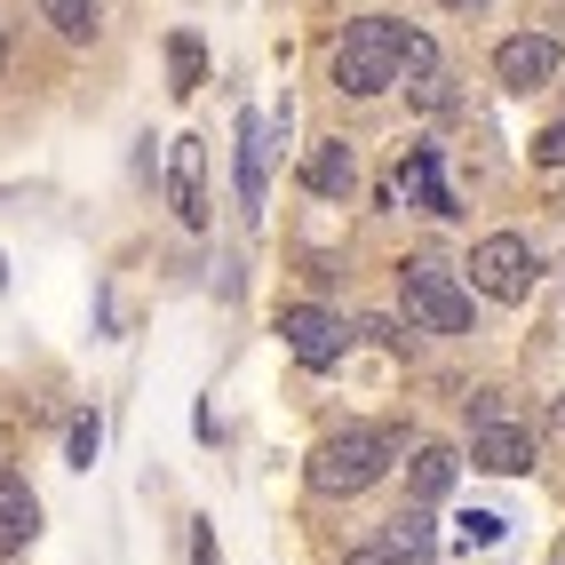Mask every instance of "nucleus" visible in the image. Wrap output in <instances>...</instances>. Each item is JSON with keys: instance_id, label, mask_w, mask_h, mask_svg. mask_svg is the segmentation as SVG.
<instances>
[{"instance_id": "1", "label": "nucleus", "mask_w": 565, "mask_h": 565, "mask_svg": "<svg viewBox=\"0 0 565 565\" xmlns=\"http://www.w3.org/2000/svg\"><path fill=\"white\" fill-rule=\"evenodd\" d=\"M398 455H406V430H391V423L334 430L319 455H311V486H319V494H366V486L383 478Z\"/></svg>"}, {"instance_id": "2", "label": "nucleus", "mask_w": 565, "mask_h": 565, "mask_svg": "<svg viewBox=\"0 0 565 565\" xmlns=\"http://www.w3.org/2000/svg\"><path fill=\"white\" fill-rule=\"evenodd\" d=\"M398 41H406L398 17H359L343 41H334V88L343 96H383L391 72H398Z\"/></svg>"}, {"instance_id": "3", "label": "nucleus", "mask_w": 565, "mask_h": 565, "mask_svg": "<svg viewBox=\"0 0 565 565\" xmlns=\"http://www.w3.org/2000/svg\"><path fill=\"white\" fill-rule=\"evenodd\" d=\"M398 295H406V319L430 327V334H470V287L446 271V263H406L398 271Z\"/></svg>"}, {"instance_id": "4", "label": "nucleus", "mask_w": 565, "mask_h": 565, "mask_svg": "<svg viewBox=\"0 0 565 565\" xmlns=\"http://www.w3.org/2000/svg\"><path fill=\"white\" fill-rule=\"evenodd\" d=\"M470 287L486 295V303H525V287H534V247H525L518 232H494L470 247Z\"/></svg>"}, {"instance_id": "5", "label": "nucleus", "mask_w": 565, "mask_h": 565, "mask_svg": "<svg viewBox=\"0 0 565 565\" xmlns=\"http://www.w3.org/2000/svg\"><path fill=\"white\" fill-rule=\"evenodd\" d=\"M279 334H287L295 366H311V374H327L334 359L351 351V327L334 319V311H319V303H287V311H279Z\"/></svg>"}, {"instance_id": "6", "label": "nucleus", "mask_w": 565, "mask_h": 565, "mask_svg": "<svg viewBox=\"0 0 565 565\" xmlns=\"http://www.w3.org/2000/svg\"><path fill=\"white\" fill-rule=\"evenodd\" d=\"M557 72H565V49L550 41V32H518V41H502V49H494V81H502L510 96L550 88Z\"/></svg>"}, {"instance_id": "7", "label": "nucleus", "mask_w": 565, "mask_h": 565, "mask_svg": "<svg viewBox=\"0 0 565 565\" xmlns=\"http://www.w3.org/2000/svg\"><path fill=\"white\" fill-rule=\"evenodd\" d=\"M470 462L494 470V478H525V470H534V430H518V423H478Z\"/></svg>"}, {"instance_id": "8", "label": "nucleus", "mask_w": 565, "mask_h": 565, "mask_svg": "<svg viewBox=\"0 0 565 565\" xmlns=\"http://www.w3.org/2000/svg\"><path fill=\"white\" fill-rule=\"evenodd\" d=\"M32 534H41V494L24 486V470H0V557L32 550Z\"/></svg>"}, {"instance_id": "9", "label": "nucleus", "mask_w": 565, "mask_h": 565, "mask_svg": "<svg viewBox=\"0 0 565 565\" xmlns=\"http://www.w3.org/2000/svg\"><path fill=\"white\" fill-rule=\"evenodd\" d=\"M391 81H406V96L423 104V111H438L446 104V64H438V41H423V32H406L398 41V72Z\"/></svg>"}, {"instance_id": "10", "label": "nucleus", "mask_w": 565, "mask_h": 565, "mask_svg": "<svg viewBox=\"0 0 565 565\" xmlns=\"http://www.w3.org/2000/svg\"><path fill=\"white\" fill-rule=\"evenodd\" d=\"M374 550H383L391 565H430V557H438V525H430V502H406V510L383 525V542H374Z\"/></svg>"}, {"instance_id": "11", "label": "nucleus", "mask_w": 565, "mask_h": 565, "mask_svg": "<svg viewBox=\"0 0 565 565\" xmlns=\"http://www.w3.org/2000/svg\"><path fill=\"white\" fill-rule=\"evenodd\" d=\"M175 215L192 223H207V143L200 136H175Z\"/></svg>"}, {"instance_id": "12", "label": "nucleus", "mask_w": 565, "mask_h": 565, "mask_svg": "<svg viewBox=\"0 0 565 565\" xmlns=\"http://www.w3.org/2000/svg\"><path fill=\"white\" fill-rule=\"evenodd\" d=\"M263 160H271V128L263 111H239V207L263 215Z\"/></svg>"}, {"instance_id": "13", "label": "nucleus", "mask_w": 565, "mask_h": 565, "mask_svg": "<svg viewBox=\"0 0 565 565\" xmlns=\"http://www.w3.org/2000/svg\"><path fill=\"white\" fill-rule=\"evenodd\" d=\"M398 192L414 207H430V215H455V192H446V175H438V152H406L398 160Z\"/></svg>"}, {"instance_id": "14", "label": "nucleus", "mask_w": 565, "mask_h": 565, "mask_svg": "<svg viewBox=\"0 0 565 565\" xmlns=\"http://www.w3.org/2000/svg\"><path fill=\"white\" fill-rule=\"evenodd\" d=\"M455 446H414V462H406V494L414 502H438L446 494V486H455Z\"/></svg>"}, {"instance_id": "15", "label": "nucleus", "mask_w": 565, "mask_h": 565, "mask_svg": "<svg viewBox=\"0 0 565 565\" xmlns=\"http://www.w3.org/2000/svg\"><path fill=\"white\" fill-rule=\"evenodd\" d=\"M303 183L319 200H351V183H359V160L343 152V143H319V152L303 160Z\"/></svg>"}, {"instance_id": "16", "label": "nucleus", "mask_w": 565, "mask_h": 565, "mask_svg": "<svg viewBox=\"0 0 565 565\" xmlns=\"http://www.w3.org/2000/svg\"><path fill=\"white\" fill-rule=\"evenodd\" d=\"M41 17L64 32V41H96V24H104V0H41Z\"/></svg>"}, {"instance_id": "17", "label": "nucleus", "mask_w": 565, "mask_h": 565, "mask_svg": "<svg viewBox=\"0 0 565 565\" xmlns=\"http://www.w3.org/2000/svg\"><path fill=\"white\" fill-rule=\"evenodd\" d=\"M168 72H175V96H192L207 81V49H200V32H175L168 41Z\"/></svg>"}, {"instance_id": "18", "label": "nucleus", "mask_w": 565, "mask_h": 565, "mask_svg": "<svg viewBox=\"0 0 565 565\" xmlns=\"http://www.w3.org/2000/svg\"><path fill=\"white\" fill-rule=\"evenodd\" d=\"M96 446H104V423H96V414H81V423L64 430V455H72V470H88V462H96Z\"/></svg>"}, {"instance_id": "19", "label": "nucleus", "mask_w": 565, "mask_h": 565, "mask_svg": "<svg viewBox=\"0 0 565 565\" xmlns=\"http://www.w3.org/2000/svg\"><path fill=\"white\" fill-rule=\"evenodd\" d=\"M502 525H510V518H494V510H470V518L455 525V542H462V550H494V542H502Z\"/></svg>"}, {"instance_id": "20", "label": "nucleus", "mask_w": 565, "mask_h": 565, "mask_svg": "<svg viewBox=\"0 0 565 565\" xmlns=\"http://www.w3.org/2000/svg\"><path fill=\"white\" fill-rule=\"evenodd\" d=\"M534 168H565V120L534 136Z\"/></svg>"}, {"instance_id": "21", "label": "nucleus", "mask_w": 565, "mask_h": 565, "mask_svg": "<svg viewBox=\"0 0 565 565\" xmlns=\"http://www.w3.org/2000/svg\"><path fill=\"white\" fill-rule=\"evenodd\" d=\"M192 565H223V550H215V525H192Z\"/></svg>"}, {"instance_id": "22", "label": "nucleus", "mask_w": 565, "mask_h": 565, "mask_svg": "<svg viewBox=\"0 0 565 565\" xmlns=\"http://www.w3.org/2000/svg\"><path fill=\"white\" fill-rule=\"evenodd\" d=\"M343 565H391V557H383V550H351Z\"/></svg>"}, {"instance_id": "23", "label": "nucleus", "mask_w": 565, "mask_h": 565, "mask_svg": "<svg viewBox=\"0 0 565 565\" xmlns=\"http://www.w3.org/2000/svg\"><path fill=\"white\" fill-rule=\"evenodd\" d=\"M446 9H478V0H446Z\"/></svg>"}, {"instance_id": "24", "label": "nucleus", "mask_w": 565, "mask_h": 565, "mask_svg": "<svg viewBox=\"0 0 565 565\" xmlns=\"http://www.w3.org/2000/svg\"><path fill=\"white\" fill-rule=\"evenodd\" d=\"M557 430H565V398H557Z\"/></svg>"}, {"instance_id": "25", "label": "nucleus", "mask_w": 565, "mask_h": 565, "mask_svg": "<svg viewBox=\"0 0 565 565\" xmlns=\"http://www.w3.org/2000/svg\"><path fill=\"white\" fill-rule=\"evenodd\" d=\"M0 287H9V263H0Z\"/></svg>"}, {"instance_id": "26", "label": "nucleus", "mask_w": 565, "mask_h": 565, "mask_svg": "<svg viewBox=\"0 0 565 565\" xmlns=\"http://www.w3.org/2000/svg\"><path fill=\"white\" fill-rule=\"evenodd\" d=\"M0 64H9V41H0Z\"/></svg>"}]
</instances>
